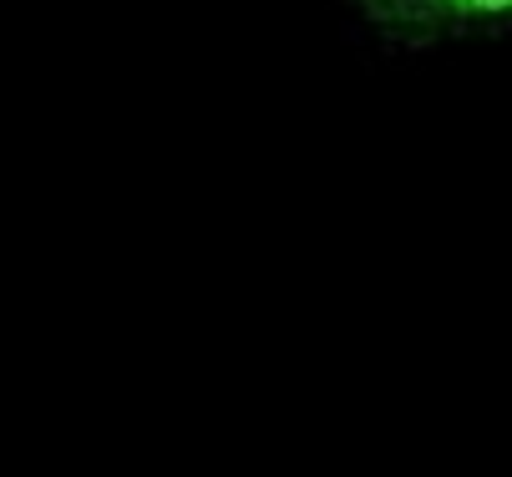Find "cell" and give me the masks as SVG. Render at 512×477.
<instances>
[{
    "label": "cell",
    "mask_w": 512,
    "mask_h": 477,
    "mask_svg": "<svg viewBox=\"0 0 512 477\" xmlns=\"http://www.w3.org/2000/svg\"><path fill=\"white\" fill-rule=\"evenodd\" d=\"M365 21L391 41H447L512 21V0H360Z\"/></svg>",
    "instance_id": "cell-1"
}]
</instances>
